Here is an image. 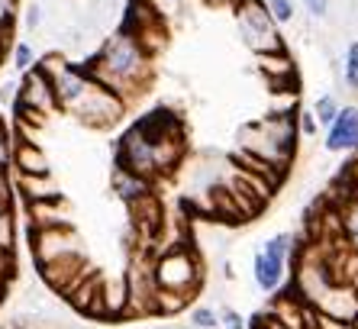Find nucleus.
Segmentation results:
<instances>
[{
  "instance_id": "6ab92c4d",
  "label": "nucleus",
  "mask_w": 358,
  "mask_h": 329,
  "mask_svg": "<svg viewBox=\"0 0 358 329\" xmlns=\"http://www.w3.org/2000/svg\"><path fill=\"white\" fill-rule=\"evenodd\" d=\"M303 7L310 10V17L326 20V13H329V0H303Z\"/></svg>"
},
{
  "instance_id": "6e6552de",
  "label": "nucleus",
  "mask_w": 358,
  "mask_h": 329,
  "mask_svg": "<svg viewBox=\"0 0 358 329\" xmlns=\"http://www.w3.org/2000/svg\"><path fill=\"white\" fill-rule=\"evenodd\" d=\"M123 110H126L123 97H117V94L107 91L103 84L94 81L91 88H87V94L81 97V104H78L71 113L87 126H113L120 116H123Z\"/></svg>"
},
{
  "instance_id": "b1692460",
  "label": "nucleus",
  "mask_w": 358,
  "mask_h": 329,
  "mask_svg": "<svg viewBox=\"0 0 358 329\" xmlns=\"http://www.w3.org/2000/svg\"><path fill=\"white\" fill-rule=\"evenodd\" d=\"M0 136H7V130H3V123H0Z\"/></svg>"
},
{
  "instance_id": "4be33fe9",
  "label": "nucleus",
  "mask_w": 358,
  "mask_h": 329,
  "mask_svg": "<svg viewBox=\"0 0 358 329\" xmlns=\"http://www.w3.org/2000/svg\"><path fill=\"white\" fill-rule=\"evenodd\" d=\"M300 130H303V136H313V132H317V120L310 113H303L300 116Z\"/></svg>"
},
{
  "instance_id": "7ed1b4c3",
  "label": "nucleus",
  "mask_w": 358,
  "mask_h": 329,
  "mask_svg": "<svg viewBox=\"0 0 358 329\" xmlns=\"http://www.w3.org/2000/svg\"><path fill=\"white\" fill-rule=\"evenodd\" d=\"M200 281V262L194 258V252L187 248H168L159 262L152 265V284L155 290L165 294H178L191 300Z\"/></svg>"
},
{
  "instance_id": "20e7f679",
  "label": "nucleus",
  "mask_w": 358,
  "mask_h": 329,
  "mask_svg": "<svg viewBox=\"0 0 358 329\" xmlns=\"http://www.w3.org/2000/svg\"><path fill=\"white\" fill-rule=\"evenodd\" d=\"M236 23H239V36L249 49L262 52V55L284 52L281 39H278V29H275V20L268 17L262 0H239L236 4Z\"/></svg>"
},
{
  "instance_id": "f8f14e48",
  "label": "nucleus",
  "mask_w": 358,
  "mask_h": 329,
  "mask_svg": "<svg viewBox=\"0 0 358 329\" xmlns=\"http://www.w3.org/2000/svg\"><path fill=\"white\" fill-rule=\"evenodd\" d=\"M113 190H117L126 204H133V200L152 194V181H145V178H139V174H133V172L117 168V172H113Z\"/></svg>"
},
{
  "instance_id": "a211bd4d",
  "label": "nucleus",
  "mask_w": 358,
  "mask_h": 329,
  "mask_svg": "<svg viewBox=\"0 0 358 329\" xmlns=\"http://www.w3.org/2000/svg\"><path fill=\"white\" fill-rule=\"evenodd\" d=\"M342 230L352 242H358V200L352 206H345V214H342Z\"/></svg>"
},
{
  "instance_id": "39448f33",
  "label": "nucleus",
  "mask_w": 358,
  "mask_h": 329,
  "mask_svg": "<svg viewBox=\"0 0 358 329\" xmlns=\"http://www.w3.org/2000/svg\"><path fill=\"white\" fill-rule=\"evenodd\" d=\"M13 110H17V120H33V123H45V116L55 110L52 84L39 65H33L23 74V84H20V94L13 100Z\"/></svg>"
},
{
  "instance_id": "f03ea898",
  "label": "nucleus",
  "mask_w": 358,
  "mask_h": 329,
  "mask_svg": "<svg viewBox=\"0 0 358 329\" xmlns=\"http://www.w3.org/2000/svg\"><path fill=\"white\" fill-rule=\"evenodd\" d=\"M239 152L281 172L284 162L294 155V120L287 113H275L268 120L245 126L239 139Z\"/></svg>"
},
{
  "instance_id": "4468645a",
  "label": "nucleus",
  "mask_w": 358,
  "mask_h": 329,
  "mask_svg": "<svg viewBox=\"0 0 358 329\" xmlns=\"http://www.w3.org/2000/svg\"><path fill=\"white\" fill-rule=\"evenodd\" d=\"M345 84L358 91V39L349 42V49H345Z\"/></svg>"
},
{
  "instance_id": "9b49d317",
  "label": "nucleus",
  "mask_w": 358,
  "mask_h": 329,
  "mask_svg": "<svg viewBox=\"0 0 358 329\" xmlns=\"http://www.w3.org/2000/svg\"><path fill=\"white\" fill-rule=\"evenodd\" d=\"M10 164H17V172L23 174V178H45V174H49V158H45V152L29 139L13 146Z\"/></svg>"
},
{
  "instance_id": "2eb2a0df",
  "label": "nucleus",
  "mask_w": 358,
  "mask_h": 329,
  "mask_svg": "<svg viewBox=\"0 0 358 329\" xmlns=\"http://www.w3.org/2000/svg\"><path fill=\"white\" fill-rule=\"evenodd\" d=\"M268 17L275 23H291L294 20V4L291 0H268Z\"/></svg>"
},
{
  "instance_id": "9d476101",
  "label": "nucleus",
  "mask_w": 358,
  "mask_h": 329,
  "mask_svg": "<svg viewBox=\"0 0 358 329\" xmlns=\"http://www.w3.org/2000/svg\"><path fill=\"white\" fill-rule=\"evenodd\" d=\"M326 148L329 152H352L358 148V107H339V116L329 126L326 136Z\"/></svg>"
},
{
  "instance_id": "5701e85b",
  "label": "nucleus",
  "mask_w": 358,
  "mask_h": 329,
  "mask_svg": "<svg viewBox=\"0 0 358 329\" xmlns=\"http://www.w3.org/2000/svg\"><path fill=\"white\" fill-rule=\"evenodd\" d=\"M210 4H239V0H210Z\"/></svg>"
},
{
  "instance_id": "1a4fd4ad",
  "label": "nucleus",
  "mask_w": 358,
  "mask_h": 329,
  "mask_svg": "<svg viewBox=\"0 0 358 329\" xmlns=\"http://www.w3.org/2000/svg\"><path fill=\"white\" fill-rule=\"evenodd\" d=\"M29 239H33V255H36V262L39 265L55 262V258H62V255H75V252H81V248H78L75 232L68 230V226H45V230H33L29 232Z\"/></svg>"
},
{
  "instance_id": "ddd939ff",
  "label": "nucleus",
  "mask_w": 358,
  "mask_h": 329,
  "mask_svg": "<svg viewBox=\"0 0 358 329\" xmlns=\"http://www.w3.org/2000/svg\"><path fill=\"white\" fill-rule=\"evenodd\" d=\"M313 113H317V123L333 126V120L339 116V104H336L333 94H326V97H320V100H317V107H313Z\"/></svg>"
},
{
  "instance_id": "aec40b11",
  "label": "nucleus",
  "mask_w": 358,
  "mask_h": 329,
  "mask_svg": "<svg viewBox=\"0 0 358 329\" xmlns=\"http://www.w3.org/2000/svg\"><path fill=\"white\" fill-rule=\"evenodd\" d=\"M220 326L223 329H245V323H242V316L236 310H226L223 316H220Z\"/></svg>"
},
{
  "instance_id": "423d86ee",
  "label": "nucleus",
  "mask_w": 358,
  "mask_h": 329,
  "mask_svg": "<svg viewBox=\"0 0 358 329\" xmlns=\"http://www.w3.org/2000/svg\"><path fill=\"white\" fill-rule=\"evenodd\" d=\"M291 242L294 239L287 232H278L265 242L259 255H255V268H252V278L259 284V290L265 294H275L281 288L284 274H287V255H291Z\"/></svg>"
},
{
  "instance_id": "f257e3e1",
  "label": "nucleus",
  "mask_w": 358,
  "mask_h": 329,
  "mask_svg": "<svg viewBox=\"0 0 358 329\" xmlns=\"http://www.w3.org/2000/svg\"><path fill=\"white\" fill-rule=\"evenodd\" d=\"M81 68L87 71L91 81L103 84V88L113 91L117 97L129 100L133 94H139L142 88H145V81H149L152 55L136 42L133 33L120 29V33L110 36V39L100 46L97 55Z\"/></svg>"
},
{
  "instance_id": "0eeeda50",
  "label": "nucleus",
  "mask_w": 358,
  "mask_h": 329,
  "mask_svg": "<svg viewBox=\"0 0 358 329\" xmlns=\"http://www.w3.org/2000/svg\"><path fill=\"white\" fill-rule=\"evenodd\" d=\"M117 168L123 172H133L145 181H152L159 172V155H155V142H149L142 136L136 126L123 132V139H120V148H117Z\"/></svg>"
},
{
  "instance_id": "412c9836",
  "label": "nucleus",
  "mask_w": 358,
  "mask_h": 329,
  "mask_svg": "<svg viewBox=\"0 0 358 329\" xmlns=\"http://www.w3.org/2000/svg\"><path fill=\"white\" fill-rule=\"evenodd\" d=\"M39 23H42V10L33 4V7L26 10V29H39Z\"/></svg>"
},
{
  "instance_id": "dca6fc26",
  "label": "nucleus",
  "mask_w": 358,
  "mask_h": 329,
  "mask_svg": "<svg viewBox=\"0 0 358 329\" xmlns=\"http://www.w3.org/2000/svg\"><path fill=\"white\" fill-rule=\"evenodd\" d=\"M191 323L197 329H217L220 326V313L210 310V307H197V310L191 313Z\"/></svg>"
},
{
  "instance_id": "f3484780",
  "label": "nucleus",
  "mask_w": 358,
  "mask_h": 329,
  "mask_svg": "<svg viewBox=\"0 0 358 329\" xmlns=\"http://www.w3.org/2000/svg\"><path fill=\"white\" fill-rule=\"evenodd\" d=\"M33 62H36L33 46H29V42H17V49H13V65H17V71H29Z\"/></svg>"
}]
</instances>
